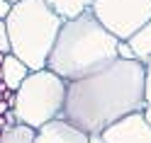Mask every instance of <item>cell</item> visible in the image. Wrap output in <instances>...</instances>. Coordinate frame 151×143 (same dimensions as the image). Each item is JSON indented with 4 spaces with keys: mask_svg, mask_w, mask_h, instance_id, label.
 Returning a JSON list of instances; mask_svg holds the SVG:
<instances>
[{
    "mask_svg": "<svg viewBox=\"0 0 151 143\" xmlns=\"http://www.w3.org/2000/svg\"><path fill=\"white\" fill-rule=\"evenodd\" d=\"M144 119L151 124V58L146 63V102H144Z\"/></svg>",
    "mask_w": 151,
    "mask_h": 143,
    "instance_id": "7c38bea8",
    "label": "cell"
},
{
    "mask_svg": "<svg viewBox=\"0 0 151 143\" xmlns=\"http://www.w3.org/2000/svg\"><path fill=\"white\" fill-rule=\"evenodd\" d=\"M5 121H7V126H17V124H20V121H17V114H15L12 109L5 114Z\"/></svg>",
    "mask_w": 151,
    "mask_h": 143,
    "instance_id": "2e32d148",
    "label": "cell"
},
{
    "mask_svg": "<svg viewBox=\"0 0 151 143\" xmlns=\"http://www.w3.org/2000/svg\"><path fill=\"white\" fill-rule=\"evenodd\" d=\"M37 138V129L17 124V126H7L0 136V143H34Z\"/></svg>",
    "mask_w": 151,
    "mask_h": 143,
    "instance_id": "8fae6325",
    "label": "cell"
},
{
    "mask_svg": "<svg viewBox=\"0 0 151 143\" xmlns=\"http://www.w3.org/2000/svg\"><path fill=\"white\" fill-rule=\"evenodd\" d=\"M144 102L146 63L117 58L105 70L68 83L61 119L88 136H102L122 119L144 112Z\"/></svg>",
    "mask_w": 151,
    "mask_h": 143,
    "instance_id": "6da1fadb",
    "label": "cell"
},
{
    "mask_svg": "<svg viewBox=\"0 0 151 143\" xmlns=\"http://www.w3.org/2000/svg\"><path fill=\"white\" fill-rule=\"evenodd\" d=\"M117 53H119V58H122V61H137V53H134V49L129 46V41H119Z\"/></svg>",
    "mask_w": 151,
    "mask_h": 143,
    "instance_id": "4fadbf2b",
    "label": "cell"
},
{
    "mask_svg": "<svg viewBox=\"0 0 151 143\" xmlns=\"http://www.w3.org/2000/svg\"><path fill=\"white\" fill-rule=\"evenodd\" d=\"M66 88L68 83L49 68L29 73L17 90V102L12 109L17 114V121L32 129H42L44 124L61 119L66 104Z\"/></svg>",
    "mask_w": 151,
    "mask_h": 143,
    "instance_id": "277c9868",
    "label": "cell"
},
{
    "mask_svg": "<svg viewBox=\"0 0 151 143\" xmlns=\"http://www.w3.org/2000/svg\"><path fill=\"white\" fill-rule=\"evenodd\" d=\"M44 3L66 22V20H76L83 12H88L95 5V0H44Z\"/></svg>",
    "mask_w": 151,
    "mask_h": 143,
    "instance_id": "9c48e42d",
    "label": "cell"
},
{
    "mask_svg": "<svg viewBox=\"0 0 151 143\" xmlns=\"http://www.w3.org/2000/svg\"><path fill=\"white\" fill-rule=\"evenodd\" d=\"M90 143H102V136H90Z\"/></svg>",
    "mask_w": 151,
    "mask_h": 143,
    "instance_id": "d6986e66",
    "label": "cell"
},
{
    "mask_svg": "<svg viewBox=\"0 0 151 143\" xmlns=\"http://www.w3.org/2000/svg\"><path fill=\"white\" fill-rule=\"evenodd\" d=\"M34 143H90V136L76 129L71 121L66 119H54L44 124L42 129H37Z\"/></svg>",
    "mask_w": 151,
    "mask_h": 143,
    "instance_id": "52a82bcc",
    "label": "cell"
},
{
    "mask_svg": "<svg viewBox=\"0 0 151 143\" xmlns=\"http://www.w3.org/2000/svg\"><path fill=\"white\" fill-rule=\"evenodd\" d=\"M10 109H12V107H10V104H7L5 100H3V102H0V117H5V114H7V112H10Z\"/></svg>",
    "mask_w": 151,
    "mask_h": 143,
    "instance_id": "e0dca14e",
    "label": "cell"
},
{
    "mask_svg": "<svg viewBox=\"0 0 151 143\" xmlns=\"http://www.w3.org/2000/svg\"><path fill=\"white\" fill-rule=\"evenodd\" d=\"M0 68H3V83H5V88L7 90H15V92L20 90V85L27 80V75L32 73L15 53H7L5 56V63L0 65Z\"/></svg>",
    "mask_w": 151,
    "mask_h": 143,
    "instance_id": "ba28073f",
    "label": "cell"
},
{
    "mask_svg": "<svg viewBox=\"0 0 151 143\" xmlns=\"http://www.w3.org/2000/svg\"><path fill=\"white\" fill-rule=\"evenodd\" d=\"M93 15L119 41H129L151 20V0H95Z\"/></svg>",
    "mask_w": 151,
    "mask_h": 143,
    "instance_id": "5b68a950",
    "label": "cell"
},
{
    "mask_svg": "<svg viewBox=\"0 0 151 143\" xmlns=\"http://www.w3.org/2000/svg\"><path fill=\"white\" fill-rule=\"evenodd\" d=\"M7 129V121H5V117H0V133H3Z\"/></svg>",
    "mask_w": 151,
    "mask_h": 143,
    "instance_id": "ac0fdd59",
    "label": "cell"
},
{
    "mask_svg": "<svg viewBox=\"0 0 151 143\" xmlns=\"http://www.w3.org/2000/svg\"><path fill=\"white\" fill-rule=\"evenodd\" d=\"M102 143H151V124L144 114H132L102 133Z\"/></svg>",
    "mask_w": 151,
    "mask_h": 143,
    "instance_id": "8992f818",
    "label": "cell"
},
{
    "mask_svg": "<svg viewBox=\"0 0 151 143\" xmlns=\"http://www.w3.org/2000/svg\"><path fill=\"white\" fill-rule=\"evenodd\" d=\"M7 3H10V5H17V3H22V0H7Z\"/></svg>",
    "mask_w": 151,
    "mask_h": 143,
    "instance_id": "44dd1931",
    "label": "cell"
},
{
    "mask_svg": "<svg viewBox=\"0 0 151 143\" xmlns=\"http://www.w3.org/2000/svg\"><path fill=\"white\" fill-rule=\"evenodd\" d=\"M5 24L10 34V53H15L32 73L44 70L63 20L44 0H22L12 5Z\"/></svg>",
    "mask_w": 151,
    "mask_h": 143,
    "instance_id": "3957f363",
    "label": "cell"
},
{
    "mask_svg": "<svg viewBox=\"0 0 151 143\" xmlns=\"http://www.w3.org/2000/svg\"><path fill=\"white\" fill-rule=\"evenodd\" d=\"M5 56H7V53H3V51H0V65L5 63Z\"/></svg>",
    "mask_w": 151,
    "mask_h": 143,
    "instance_id": "ffe728a7",
    "label": "cell"
},
{
    "mask_svg": "<svg viewBox=\"0 0 151 143\" xmlns=\"http://www.w3.org/2000/svg\"><path fill=\"white\" fill-rule=\"evenodd\" d=\"M10 10H12V5L7 3V0H0V20H5V17L10 15Z\"/></svg>",
    "mask_w": 151,
    "mask_h": 143,
    "instance_id": "9a60e30c",
    "label": "cell"
},
{
    "mask_svg": "<svg viewBox=\"0 0 151 143\" xmlns=\"http://www.w3.org/2000/svg\"><path fill=\"white\" fill-rule=\"evenodd\" d=\"M117 46L119 39L88 10L76 20L63 22L46 68L66 83H76L112 65L119 58Z\"/></svg>",
    "mask_w": 151,
    "mask_h": 143,
    "instance_id": "7a4b0ae2",
    "label": "cell"
},
{
    "mask_svg": "<svg viewBox=\"0 0 151 143\" xmlns=\"http://www.w3.org/2000/svg\"><path fill=\"white\" fill-rule=\"evenodd\" d=\"M0 51H3V53H10V34H7L5 20H0Z\"/></svg>",
    "mask_w": 151,
    "mask_h": 143,
    "instance_id": "5bb4252c",
    "label": "cell"
},
{
    "mask_svg": "<svg viewBox=\"0 0 151 143\" xmlns=\"http://www.w3.org/2000/svg\"><path fill=\"white\" fill-rule=\"evenodd\" d=\"M129 46L134 49L137 61L149 63V58H151V20H149V22H146V24L129 39Z\"/></svg>",
    "mask_w": 151,
    "mask_h": 143,
    "instance_id": "30bf717a",
    "label": "cell"
}]
</instances>
